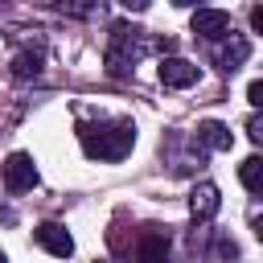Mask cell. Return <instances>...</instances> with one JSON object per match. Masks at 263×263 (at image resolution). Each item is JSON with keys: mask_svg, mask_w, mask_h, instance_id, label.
Wrapping results in <instances>:
<instances>
[{"mask_svg": "<svg viewBox=\"0 0 263 263\" xmlns=\"http://www.w3.org/2000/svg\"><path fill=\"white\" fill-rule=\"evenodd\" d=\"M173 4H181V8H189V4H197V0H173Z\"/></svg>", "mask_w": 263, "mask_h": 263, "instance_id": "ac0fdd59", "label": "cell"}, {"mask_svg": "<svg viewBox=\"0 0 263 263\" xmlns=\"http://www.w3.org/2000/svg\"><path fill=\"white\" fill-rule=\"evenodd\" d=\"M0 263H8V259H4V251H0Z\"/></svg>", "mask_w": 263, "mask_h": 263, "instance_id": "d6986e66", "label": "cell"}, {"mask_svg": "<svg viewBox=\"0 0 263 263\" xmlns=\"http://www.w3.org/2000/svg\"><path fill=\"white\" fill-rule=\"evenodd\" d=\"M238 181L247 185V193H263V160L259 156H247L238 164Z\"/></svg>", "mask_w": 263, "mask_h": 263, "instance_id": "4fadbf2b", "label": "cell"}, {"mask_svg": "<svg viewBox=\"0 0 263 263\" xmlns=\"http://www.w3.org/2000/svg\"><path fill=\"white\" fill-rule=\"evenodd\" d=\"M189 29H193L197 37H205V41H222V37L234 33V21H230V12H222V8H197L193 21H189Z\"/></svg>", "mask_w": 263, "mask_h": 263, "instance_id": "277c9868", "label": "cell"}, {"mask_svg": "<svg viewBox=\"0 0 263 263\" xmlns=\"http://www.w3.org/2000/svg\"><path fill=\"white\" fill-rule=\"evenodd\" d=\"M152 49V37L127 21L111 25V41H107V74L111 78H127L136 70V62Z\"/></svg>", "mask_w": 263, "mask_h": 263, "instance_id": "7a4b0ae2", "label": "cell"}, {"mask_svg": "<svg viewBox=\"0 0 263 263\" xmlns=\"http://www.w3.org/2000/svg\"><path fill=\"white\" fill-rule=\"evenodd\" d=\"M156 74H160V82H164L168 90H185V86H193V82L201 78V70H197L193 62H185V58H164Z\"/></svg>", "mask_w": 263, "mask_h": 263, "instance_id": "5b68a950", "label": "cell"}, {"mask_svg": "<svg viewBox=\"0 0 263 263\" xmlns=\"http://www.w3.org/2000/svg\"><path fill=\"white\" fill-rule=\"evenodd\" d=\"M230 144H234V136H230V127H226V123H218V119L197 123V148H210V152H230Z\"/></svg>", "mask_w": 263, "mask_h": 263, "instance_id": "30bf717a", "label": "cell"}, {"mask_svg": "<svg viewBox=\"0 0 263 263\" xmlns=\"http://www.w3.org/2000/svg\"><path fill=\"white\" fill-rule=\"evenodd\" d=\"M78 140H82V152L95 156V160H123L136 144V127L127 119H115V123H86L78 127Z\"/></svg>", "mask_w": 263, "mask_h": 263, "instance_id": "6da1fadb", "label": "cell"}, {"mask_svg": "<svg viewBox=\"0 0 263 263\" xmlns=\"http://www.w3.org/2000/svg\"><path fill=\"white\" fill-rule=\"evenodd\" d=\"M53 8L62 16H74V21H95L103 16V0H53Z\"/></svg>", "mask_w": 263, "mask_h": 263, "instance_id": "8fae6325", "label": "cell"}, {"mask_svg": "<svg viewBox=\"0 0 263 263\" xmlns=\"http://www.w3.org/2000/svg\"><path fill=\"white\" fill-rule=\"evenodd\" d=\"M99 263H107V259H99Z\"/></svg>", "mask_w": 263, "mask_h": 263, "instance_id": "ffe728a7", "label": "cell"}, {"mask_svg": "<svg viewBox=\"0 0 263 263\" xmlns=\"http://www.w3.org/2000/svg\"><path fill=\"white\" fill-rule=\"evenodd\" d=\"M251 29L263 33V8H251Z\"/></svg>", "mask_w": 263, "mask_h": 263, "instance_id": "e0dca14e", "label": "cell"}, {"mask_svg": "<svg viewBox=\"0 0 263 263\" xmlns=\"http://www.w3.org/2000/svg\"><path fill=\"white\" fill-rule=\"evenodd\" d=\"M119 4H123L127 12H148V4H152V0H119Z\"/></svg>", "mask_w": 263, "mask_h": 263, "instance_id": "2e32d148", "label": "cell"}, {"mask_svg": "<svg viewBox=\"0 0 263 263\" xmlns=\"http://www.w3.org/2000/svg\"><path fill=\"white\" fill-rule=\"evenodd\" d=\"M247 103H251V107H263V82H259V78L247 86Z\"/></svg>", "mask_w": 263, "mask_h": 263, "instance_id": "5bb4252c", "label": "cell"}, {"mask_svg": "<svg viewBox=\"0 0 263 263\" xmlns=\"http://www.w3.org/2000/svg\"><path fill=\"white\" fill-rule=\"evenodd\" d=\"M218 45V66L226 70V74H234L247 58H251V41L242 37V33H230V37H222V41H214Z\"/></svg>", "mask_w": 263, "mask_h": 263, "instance_id": "52a82bcc", "label": "cell"}, {"mask_svg": "<svg viewBox=\"0 0 263 263\" xmlns=\"http://www.w3.org/2000/svg\"><path fill=\"white\" fill-rule=\"evenodd\" d=\"M247 136H251L255 144H263V119H259V115H251V119H247Z\"/></svg>", "mask_w": 263, "mask_h": 263, "instance_id": "9a60e30c", "label": "cell"}, {"mask_svg": "<svg viewBox=\"0 0 263 263\" xmlns=\"http://www.w3.org/2000/svg\"><path fill=\"white\" fill-rule=\"evenodd\" d=\"M41 62H45L41 49H21V53L12 58V74H16V78H37V74H41Z\"/></svg>", "mask_w": 263, "mask_h": 263, "instance_id": "7c38bea8", "label": "cell"}, {"mask_svg": "<svg viewBox=\"0 0 263 263\" xmlns=\"http://www.w3.org/2000/svg\"><path fill=\"white\" fill-rule=\"evenodd\" d=\"M41 177H37V164H33V156L29 152H12L8 160H4V189L8 193H25V189H33Z\"/></svg>", "mask_w": 263, "mask_h": 263, "instance_id": "3957f363", "label": "cell"}, {"mask_svg": "<svg viewBox=\"0 0 263 263\" xmlns=\"http://www.w3.org/2000/svg\"><path fill=\"white\" fill-rule=\"evenodd\" d=\"M37 242H41L49 255H58V259H70V255H74V238H70V230H66L62 222H41V226H37Z\"/></svg>", "mask_w": 263, "mask_h": 263, "instance_id": "ba28073f", "label": "cell"}, {"mask_svg": "<svg viewBox=\"0 0 263 263\" xmlns=\"http://www.w3.org/2000/svg\"><path fill=\"white\" fill-rule=\"evenodd\" d=\"M218 205H222V197H218V185H210V181L193 185V193H189V214H193L197 222H210V218L218 214Z\"/></svg>", "mask_w": 263, "mask_h": 263, "instance_id": "9c48e42d", "label": "cell"}, {"mask_svg": "<svg viewBox=\"0 0 263 263\" xmlns=\"http://www.w3.org/2000/svg\"><path fill=\"white\" fill-rule=\"evenodd\" d=\"M168 255V234L160 226H144L136 238V263H164Z\"/></svg>", "mask_w": 263, "mask_h": 263, "instance_id": "8992f818", "label": "cell"}]
</instances>
